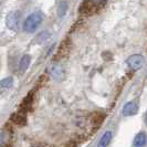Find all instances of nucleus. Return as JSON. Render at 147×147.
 I'll list each match as a JSON object with an SVG mask.
<instances>
[{
    "label": "nucleus",
    "mask_w": 147,
    "mask_h": 147,
    "mask_svg": "<svg viewBox=\"0 0 147 147\" xmlns=\"http://www.w3.org/2000/svg\"><path fill=\"white\" fill-rule=\"evenodd\" d=\"M12 85H13V79H12V78H6V79L1 80V82H0V90H1V93L6 92L9 88H11Z\"/></svg>",
    "instance_id": "obj_11"
},
{
    "label": "nucleus",
    "mask_w": 147,
    "mask_h": 147,
    "mask_svg": "<svg viewBox=\"0 0 147 147\" xmlns=\"http://www.w3.org/2000/svg\"><path fill=\"white\" fill-rule=\"evenodd\" d=\"M32 103H33V91H31L29 94L23 98L21 105H20V111L22 113L28 112L30 110V107L32 106Z\"/></svg>",
    "instance_id": "obj_7"
},
{
    "label": "nucleus",
    "mask_w": 147,
    "mask_h": 147,
    "mask_svg": "<svg viewBox=\"0 0 147 147\" xmlns=\"http://www.w3.org/2000/svg\"><path fill=\"white\" fill-rule=\"evenodd\" d=\"M44 19L43 12L41 11H34L31 15L27 17V19L23 22V31L26 32H33L39 28V26L42 23Z\"/></svg>",
    "instance_id": "obj_1"
},
{
    "label": "nucleus",
    "mask_w": 147,
    "mask_h": 147,
    "mask_svg": "<svg viewBox=\"0 0 147 147\" xmlns=\"http://www.w3.org/2000/svg\"><path fill=\"white\" fill-rule=\"evenodd\" d=\"M123 115L126 116V117H128V116H133V115H135V114H137V112H138V105L135 103V102H127V103L124 105V107H123Z\"/></svg>",
    "instance_id": "obj_5"
},
{
    "label": "nucleus",
    "mask_w": 147,
    "mask_h": 147,
    "mask_svg": "<svg viewBox=\"0 0 147 147\" xmlns=\"http://www.w3.org/2000/svg\"><path fill=\"white\" fill-rule=\"evenodd\" d=\"M49 38H50V32L49 31H42L41 33L38 34V37L36 38V41L39 44H43L47 40H49Z\"/></svg>",
    "instance_id": "obj_14"
},
{
    "label": "nucleus",
    "mask_w": 147,
    "mask_h": 147,
    "mask_svg": "<svg viewBox=\"0 0 147 147\" xmlns=\"http://www.w3.org/2000/svg\"><path fill=\"white\" fill-rule=\"evenodd\" d=\"M30 62H31V57L29 54H24L20 60V62H19V72L20 73L22 74L27 71V69L30 65Z\"/></svg>",
    "instance_id": "obj_9"
},
{
    "label": "nucleus",
    "mask_w": 147,
    "mask_h": 147,
    "mask_svg": "<svg viewBox=\"0 0 147 147\" xmlns=\"http://www.w3.org/2000/svg\"><path fill=\"white\" fill-rule=\"evenodd\" d=\"M34 147H44V146H34Z\"/></svg>",
    "instance_id": "obj_18"
},
{
    "label": "nucleus",
    "mask_w": 147,
    "mask_h": 147,
    "mask_svg": "<svg viewBox=\"0 0 147 147\" xmlns=\"http://www.w3.org/2000/svg\"><path fill=\"white\" fill-rule=\"evenodd\" d=\"M19 20H20V13L18 11H12L7 16L6 19V23H7L9 29L15 30L17 29L18 24H19Z\"/></svg>",
    "instance_id": "obj_4"
},
{
    "label": "nucleus",
    "mask_w": 147,
    "mask_h": 147,
    "mask_svg": "<svg viewBox=\"0 0 147 147\" xmlns=\"http://www.w3.org/2000/svg\"><path fill=\"white\" fill-rule=\"evenodd\" d=\"M126 63L128 67L133 71H138L140 67L143 66L144 63V57L142 54H133L128 59L126 60Z\"/></svg>",
    "instance_id": "obj_3"
},
{
    "label": "nucleus",
    "mask_w": 147,
    "mask_h": 147,
    "mask_svg": "<svg viewBox=\"0 0 147 147\" xmlns=\"http://www.w3.org/2000/svg\"><path fill=\"white\" fill-rule=\"evenodd\" d=\"M104 118H105V115H104V114H102V113H95V114L92 116V124L95 126H100L103 123Z\"/></svg>",
    "instance_id": "obj_12"
},
{
    "label": "nucleus",
    "mask_w": 147,
    "mask_h": 147,
    "mask_svg": "<svg viewBox=\"0 0 147 147\" xmlns=\"http://www.w3.org/2000/svg\"><path fill=\"white\" fill-rule=\"evenodd\" d=\"M112 137H113L112 132L107 131L106 133H104L103 136L100 138V142H98V147H107L109 145H110L111 140H112Z\"/></svg>",
    "instance_id": "obj_10"
},
{
    "label": "nucleus",
    "mask_w": 147,
    "mask_h": 147,
    "mask_svg": "<svg viewBox=\"0 0 147 147\" xmlns=\"http://www.w3.org/2000/svg\"><path fill=\"white\" fill-rule=\"evenodd\" d=\"M147 144L146 133L140 132L133 140V147H145Z\"/></svg>",
    "instance_id": "obj_6"
},
{
    "label": "nucleus",
    "mask_w": 147,
    "mask_h": 147,
    "mask_svg": "<svg viewBox=\"0 0 147 147\" xmlns=\"http://www.w3.org/2000/svg\"><path fill=\"white\" fill-rule=\"evenodd\" d=\"M63 70H62V67L60 65H55L53 69H52V75H53V78L54 79H57V80H61V79H63Z\"/></svg>",
    "instance_id": "obj_13"
},
{
    "label": "nucleus",
    "mask_w": 147,
    "mask_h": 147,
    "mask_svg": "<svg viewBox=\"0 0 147 147\" xmlns=\"http://www.w3.org/2000/svg\"><path fill=\"white\" fill-rule=\"evenodd\" d=\"M67 51H69V44L66 43V41H64L63 43H62V45L60 47L59 51H58V54H57V58L55 59H61V58H63V53L62 52H65V54L67 53Z\"/></svg>",
    "instance_id": "obj_16"
},
{
    "label": "nucleus",
    "mask_w": 147,
    "mask_h": 147,
    "mask_svg": "<svg viewBox=\"0 0 147 147\" xmlns=\"http://www.w3.org/2000/svg\"><path fill=\"white\" fill-rule=\"evenodd\" d=\"M144 122H145V124L147 126V112L145 113V115H144Z\"/></svg>",
    "instance_id": "obj_17"
},
{
    "label": "nucleus",
    "mask_w": 147,
    "mask_h": 147,
    "mask_svg": "<svg viewBox=\"0 0 147 147\" xmlns=\"http://www.w3.org/2000/svg\"><path fill=\"white\" fill-rule=\"evenodd\" d=\"M66 10H67V3L64 2V1L60 2L59 6H58V16L60 18H63L64 15H65Z\"/></svg>",
    "instance_id": "obj_15"
},
{
    "label": "nucleus",
    "mask_w": 147,
    "mask_h": 147,
    "mask_svg": "<svg viewBox=\"0 0 147 147\" xmlns=\"http://www.w3.org/2000/svg\"><path fill=\"white\" fill-rule=\"evenodd\" d=\"M11 122L16 125L23 126L27 124V117L24 115V113L19 112V113H13L11 115Z\"/></svg>",
    "instance_id": "obj_8"
},
{
    "label": "nucleus",
    "mask_w": 147,
    "mask_h": 147,
    "mask_svg": "<svg viewBox=\"0 0 147 147\" xmlns=\"http://www.w3.org/2000/svg\"><path fill=\"white\" fill-rule=\"evenodd\" d=\"M105 2H98V1H84L82 2L80 8H79V12L81 15L84 16H91L98 11V9L104 6Z\"/></svg>",
    "instance_id": "obj_2"
}]
</instances>
